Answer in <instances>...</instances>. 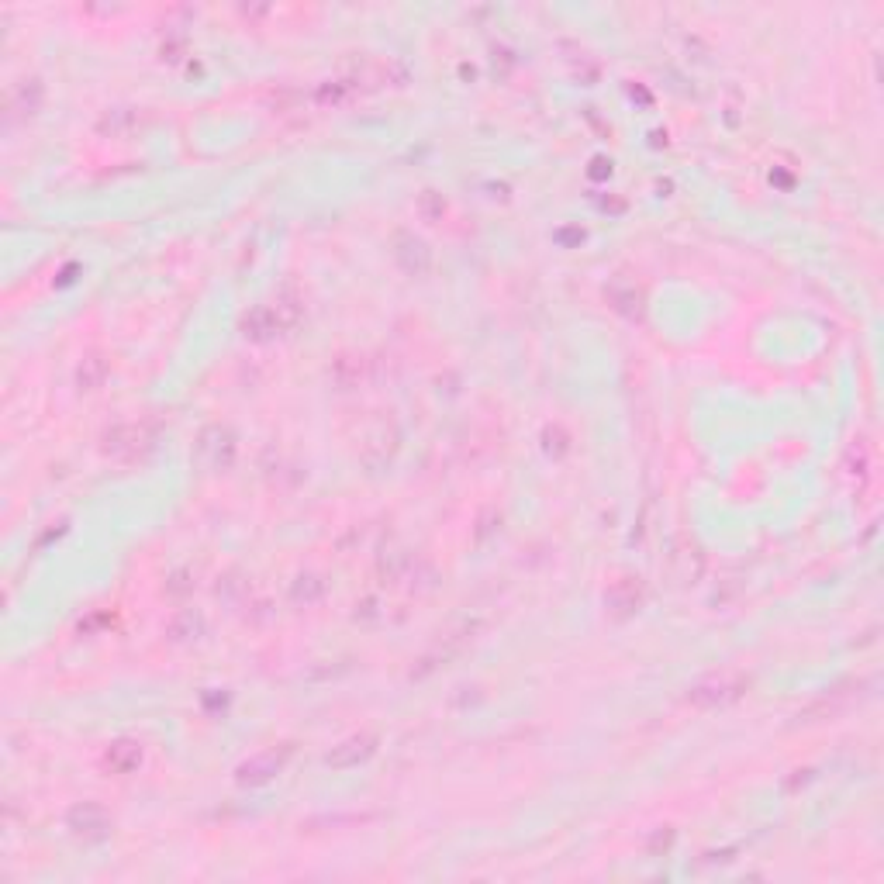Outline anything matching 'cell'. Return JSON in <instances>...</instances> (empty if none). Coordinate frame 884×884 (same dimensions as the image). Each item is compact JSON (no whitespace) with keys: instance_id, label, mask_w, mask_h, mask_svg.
<instances>
[{"instance_id":"obj_1","label":"cell","mask_w":884,"mask_h":884,"mask_svg":"<svg viewBox=\"0 0 884 884\" xmlns=\"http://www.w3.org/2000/svg\"><path fill=\"white\" fill-rule=\"evenodd\" d=\"M750 688V677L739 674V670H719V674H708L695 681L688 688V705L695 708H726L746 695Z\"/></svg>"},{"instance_id":"obj_2","label":"cell","mask_w":884,"mask_h":884,"mask_svg":"<svg viewBox=\"0 0 884 884\" xmlns=\"http://www.w3.org/2000/svg\"><path fill=\"white\" fill-rule=\"evenodd\" d=\"M152 442H156V429L149 422H121L111 432H104L101 453L118 463H135L149 453Z\"/></svg>"},{"instance_id":"obj_3","label":"cell","mask_w":884,"mask_h":884,"mask_svg":"<svg viewBox=\"0 0 884 884\" xmlns=\"http://www.w3.org/2000/svg\"><path fill=\"white\" fill-rule=\"evenodd\" d=\"M194 456L197 463H201V470L225 474L235 460V432L228 429V425H208L194 442Z\"/></svg>"},{"instance_id":"obj_4","label":"cell","mask_w":884,"mask_h":884,"mask_svg":"<svg viewBox=\"0 0 884 884\" xmlns=\"http://www.w3.org/2000/svg\"><path fill=\"white\" fill-rule=\"evenodd\" d=\"M66 826H70L73 836H80V840L97 843V840H104V836L111 833V815L104 812L97 802H83V805H73V809H70V815H66Z\"/></svg>"},{"instance_id":"obj_5","label":"cell","mask_w":884,"mask_h":884,"mask_svg":"<svg viewBox=\"0 0 884 884\" xmlns=\"http://www.w3.org/2000/svg\"><path fill=\"white\" fill-rule=\"evenodd\" d=\"M287 757H291V746H280V750H263V753H256V757H249L246 764H239V771H235V781H239V784H249V788H256V784H266L273 774L280 771V767L287 764Z\"/></svg>"},{"instance_id":"obj_6","label":"cell","mask_w":884,"mask_h":884,"mask_svg":"<svg viewBox=\"0 0 884 884\" xmlns=\"http://www.w3.org/2000/svg\"><path fill=\"white\" fill-rule=\"evenodd\" d=\"M373 750H377V736L356 733V736L342 739L339 746H332V753L325 757V764L335 767V771H349V767H360L363 760H370Z\"/></svg>"},{"instance_id":"obj_7","label":"cell","mask_w":884,"mask_h":884,"mask_svg":"<svg viewBox=\"0 0 884 884\" xmlns=\"http://www.w3.org/2000/svg\"><path fill=\"white\" fill-rule=\"evenodd\" d=\"M394 259H398V266L405 273H411V277H422V273L432 266L429 246H425L422 239H415V235H408V232H401L398 239H394Z\"/></svg>"},{"instance_id":"obj_8","label":"cell","mask_w":884,"mask_h":884,"mask_svg":"<svg viewBox=\"0 0 884 884\" xmlns=\"http://www.w3.org/2000/svg\"><path fill=\"white\" fill-rule=\"evenodd\" d=\"M42 104V83L38 80H21L7 94V118H28Z\"/></svg>"},{"instance_id":"obj_9","label":"cell","mask_w":884,"mask_h":884,"mask_svg":"<svg viewBox=\"0 0 884 884\" xmlns=\"http://www.w3.org/2000/svg\"><path fill=\"white\" fill-rule=\"evenodd\" d=\"M104 764H108L114 774H132L135 767L142 764V746L132 743V739H118V743H111L108 753H104Z\"/></svg>"},{"instance_id":"obj_10","label":"cell","mask_w":884,"mask_h":884,"mask_svg":"<svg viewBox=\"0 0 884 884\" xmlns=\"http://www.w3.org/2000/svg\"><path fill=\"white\" fill-rule=\"evenodd\" d=\"M104 380H108V360H104L101 353L83 356V363L76 367V384H80V391H97Z\"/></svg>"},{"instance_id":"obj_11","label":"cell","mask_w":884,"mask_h":884,"mask_svg":"<svg viewBox=\"0 0 884 884\" xmlns=\"http://www.w3.org/2000/svg\"><path fill=\"white\" fill-rule=\"evenodd\" d=\"M197 632H201V615H194V612H180L177 619L166 626V636H170L173 643H187V639H194Z\"/></svg>"},{"instance_id":"obj_12","label":"cell","mask_w":884,"mask_h":884,"mask_svg":"<svg viewBox=\"0 0 884 884\" xmlns=\"http://www.w3.org/2000/svg\"><path fill=\"white\" fill-rule=\"evenodd\" d=\"M322 591H325V584L318 581V577H297L294 581V601H304V605L322 598Z\"/></svg>"}]
</instances>
